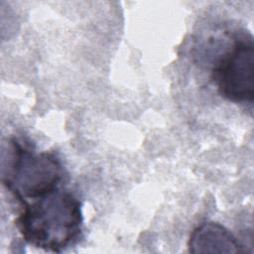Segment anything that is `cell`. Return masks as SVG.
<instances>
[{
	"instance_id": "6da1fadb",
	"label": "cell",
	"mask_w": 254,
	"mask_h": 254,
	"mask_svg": "<svg viewBox=\"0 0 254 254\" xmlns=\"http://www.w3.org/2000/svg\"><path fill=\"white\" fill-rule=\"evenodd\" d=\"M22 204L15 225L28 244L61 253L79 239L83 216L81 203L72 192L57 189Z\"/></svg>"
},
{
	"instance_id": "7a4b0ae2",
	"label": "cell",
	"mask_w": 254,
	"mask_h": 254,
	"mask_svg": "<svg viewBox=\"0 0 254 254\" xmlns=\"http://www.w3.org/2000/svg\"><path fill=\"white\" fill-rule=\"evenodd\" d=\"M60 159L51 152L37 153L15 138L2 154V183L21 202L36 199L57 190L62 180Z\"/></svg>"
},
{
	"instance_id": "3957f363",
	"label": "cell",
	"mask_w": 254,
	"mask_h": 254,
	"mask_svg": "<svg viewBox=\"0 0 254 254\" xmlns=\"http://www.w3.org/2000/svg\"><path fill=\"white\" fill-rule=\"evenodd\" d=\"M219 94L235 103L254 99V45L251 35L238 38L212 69Z\"/></svg>"
},
{
	"instance_id": "277c9868",
	"label": "cell",
	"mask_w": 254,
	"mask_h": 254,
	"mask_svg": "<svg viewBox=\"0 0 254 254\" xmlns=\"http://www.w3.org/2000/svg\"><path fill=\"white\" fill-rule=\"evenodd\" d=\"M191 253H242L243 246L225 226L217 222H204L193 229L189 239Z\"/></svg>"
}]
</instances>
